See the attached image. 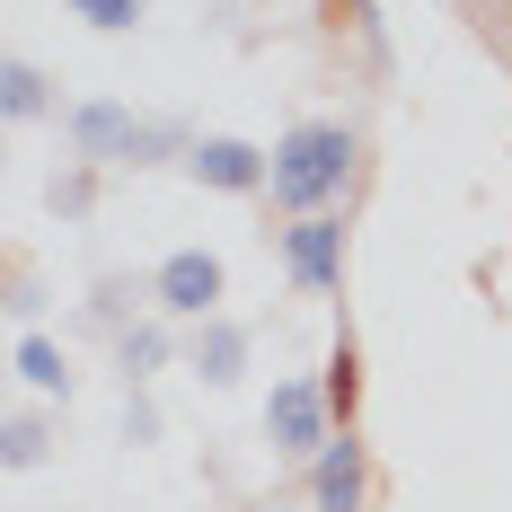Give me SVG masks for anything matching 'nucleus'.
I'll list each match as a JSON object with an SVG mask.
<instances>
[{"mask_svg":"<svg viewBox=\"0 0 512 512\" xmlns=\"http://www.w3.org/2000/svg\"><path fill=\"white\" fill-rule=\"evenodd\" d=\"M327 407L354 424V407H362V354H354V336H336V354H327Z\"/></svg>","mask_w":512,"mask_h":512,"instance_id":"obj_10","label":"nucleus"},{"mask_svg":"<svg viewBox=\"0 0 512 512\" xmlns=\"http://www.w3.org/2000/svg\"><path fill=\"white\" fill-rule=\"evenodd\" d=\"M345 177H354V133L345 124H292L274 142V204L292 212V221L327 212L345 195Z\"/></svg>","mask_w":512,"mask_h":512,"instance_id":"obj_1","label":"nucleus"},{"mask_svg":"<svg viewBox=\"0 0 512 512\" xmlns=\"http://www.w3.org/2000/svg\"><path fill=\"white\" fill-rule=\"evenodd\" d=\"M239 362H248V336H239L230 318H212L204 336H195V371H204L212 389H221V380H239Z\"/></svg>","mask_w":512,"mask_h":512,"instance_id":"obj_8","label":"nucleus"},{"mask_svg":"<svg viewBox=\"0 0 512 512\" xmlns=\"http://www.w3.org/2000/svg\"><path fill=\"white\" fill-rule=\"evenodd\" d=\"M71 142H80V159H133V168H142V159H159L177 133H168V124H133L115 98H89V106H71Z\"/></svg>","mask_w":512,"mask_h":512,"instance_id":"obj_3","label":"nucleus"},{"mask_svg":"<svg viewBox=\"0 0 512 512\" xmlns=\"http://www.w3.org/2000/svg\"><path fill=\"white\" fill-rule=\"evenodd\" d=\"M327 380H274V398H265V442H274V460H318L336 433H327Z\"/></svg>","mask_w":512,"mask_h":512,"instance_id":"obj_2","label":"nucleus"},{"mask_svg":"<svg viewBox=\"0 0 512 512\" xmlns=\"http://www.w3.org/2000/svg\"><path fill=\"white\" fill-rule=\"evenodd\" d=\"M36 460H45V424L18 415V424H9V468H36Z\"/></svg>","mask_w":512,"mask_h":512,"instance_id":"obj_14","label":"nucleus"},{"mask_svg":"<svg viewBox=\"0 0 512 512\" xmlns=\"http://www.w3.org/2000/svg\"><path fill=\"white\" fill-rule=\"evenodd\" d=\"M151 292H159L168 318H212V309H221V256L212 248H177L168 265H159Z\"/></svg>","mask_w":512,"mask_h":512,"instance_id":"obj_5","label":"nucleus"},{"mask_svg":"<svg viewBox=\"0 0 512 512\" xmlns=\"http://www.w3.org/2000/svg\"><path fill=\"white\" fill-rule=\"evenodd\" d=\"M283 274L301 292H336V274H345V221H327V212L292 221L283 230Z\"/></svg>","mask_w":512,"mask_h":512,"instance_id":"obj_4","label":"nucleus"},{"mask_svg":"<svg viewBox=\"0 0 512 512\" xmlns=\"http://www.w3.org/2000/svg\"><path fill=\"white\" fill-rule=\"evenodd\" d=\"M0 106H9L18 124H27V115H45V80H36L27 62H9V71H0Z\"/></svg>","mask_w":512,"mask_h":512,"instance_id":"obj_11","label":"nucleus"},{"mask_svg":"<svg viewBox=\"0 0 512 512\" xmlns=\"http://www.w3.org/2000/svg\"><path fill=\"white\" fill-rule=\"evenodd\" d=\"M362 495H371V468H362V442L345 433V442H327L309 460V504L318 512H362Z\"/></svg>","mask_w":512,"mask_h":512,"instance_id":"obj_7","label":"nucleus"},{"mask_svg":"<svg viewBox=\"0 0 512 512\" xmlns=\"http://www.w3.org/2000/svg\"><path fill=\"white\" fill-rule=\"evenodd\" d=\"M18 380H27V389H71V362H62V345H53V336H18Z\"/></svg>","mask_w":512,"mask_h":512,"instance_id":"obj_9","label":"nucleus"},{"mask_svg":"<svg viewBox=\"0 0 512 512\" xmlns=\"http://www.w3.org/2000/svg\"><path fill=\"white\" fill-rule=\"evenodd\" d=\"M186 168L204 177L212 195H256V186H274V151H256V142H230V133H212L186 151Z\"/></svg>","mask_w":512,"mask_h":512,"instance_id":"obj_6","label":"nucleus"},{"mask_svg":"<svg viewBox=\"0 0 512 512\" xmlns=\"http://www.w3.org/2000/svg\"><path fill=\"white\" fill-rule=\"evenodd\" d=\"M71 18H89V27H106V36H124V27L142 18V0H71Z\"/></svg>","mask_w":512,"mask_h":512,"instance_id":"obj_12","label":"nucleus"},{"mask_svg":"<svg viewBox=\"0 0 512 512\" xmlns=\"http://www.w3.org/2000/svg\"><path fill=\"white\" fill-rule=\"evenodd\" d=\"M159 362H168V336H159V327H133V336H124V371L142 380V371H159Z\"/></svg>","mask_w":512,"mask_h":512,"instance_id":"obj_13","label":"nucleus"}]
</instances>
